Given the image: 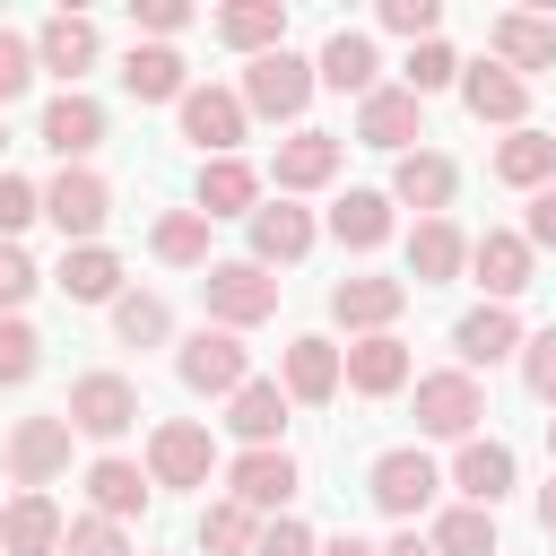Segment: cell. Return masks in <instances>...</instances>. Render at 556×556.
Masks as SVG:
<instances>
[{
	"label": "cell",
	"instance_id": "cell-2",
	"mask_svg": "<svg viewBox=\"0 0 556 556\" xmlns=\"http://www.w3.org/2000/svg\"><path fill=\"white\" fill-rule=\"evenodd\" d=\"M70 443H78V434H70V417H61V408L17 417V426L0 434V469L17 478V495H43V486L70 469Z\"/></svg>",
	"mask_w": 556,
	"mask_h": 556
},
{
	"label": "cell",
	"instance_id": "cell-12",
	"mask_svg": "<svg viewBox=\"0 0 556 556\" xmlns=\"http://www.w3.org/2000/svg\"><path fill=\"white\" fill-rule=\"evenodd\" d=\"M400 313H408V278H374V269H356V278L330 287V321H339L348 339H374V330H391Z\"/></svg>",
	"mask_w": 556,
	"mask_h": 556
},
{
	"label": "cell",
	"instance_id": "cell-23",
	"mask_svg": "<svg viewBox=\"0 0 556 556\" xmlns=\"http://www.w3.org/2000/svg\"><path fill=\"white\" fill-rule=\"evenodd\" d=\"M313 78L365 104V96L382 87V52H374V35H356V26H330V35H321V52H313Z\"/></svg>",
	"mask_w": 556,
	"mask_h": 556
},
{
	"label": "cell",
	"instance_id": "cell-31",
	"mask_svg": "<svg viewBox=\"0 0 556 556\" xmlns=\"http://www.w3.org/2000/svg\"><path fill=\"white\" fill-rule=\"evenodd\" d=\"M287 408H295V400H287V382H261V374H252V382L226 400V434H235L243 452H269V443L287 434Z\"/></svg>",
	"mask_w": 556,
	"mask_h": 556
},
{
	"label": "cell",
	"instance_id": "cell-7",
	"mask_svg": "<svg viewBox=\"0 0 556 556\" xmlns=\"http://www.w3.org/2000/svg\"><path fill=\"white\" fill-rule=\"evenodd\" d=\"M478 417H486L478 374H460V365L417 374V434H434V443H469V434H478Z\"/></svg>",
	"mask_w": 556,
	"mask_h": 556
},
{
	"label": "cell",
	"instance_id": "cell-24",
	"mask_svg": "<svg viewBox=\"0 0 556 556\" xmlns=\"http://www.w3.org/2000/svg\"><path fill=\"white\" fill-rule=\"evenodd\" d=\"M243 235H252V261L261 269H287V261H304L313 252V208H295V200H261L252 217H243Z\"/></svg>",
	"mask_w": 556,
	"mask_h": 556
},
{
	"label": "cell",
	"instance_id": "cell-41",
	"mask_svg": "<svg viewBox=\"0 0 556 556\" xmlns=\"http://www.w3.org/2000/svg\"><path fill=\"white\" fill-rule=\"evenodd\" d=\"M400 87L426 104V96H443V87H460V52L434 35V43H408V61H400Z\"/></svg>",
	"mask_w": 556,
	"mask_h": 556
},
{
	"label": "cell",
	"instance_id": "cell-47",
	"mask_svg": "<svg viewBox=\"0 0 556 556\" xmlns=\"http://www.w3.org/2000/svg\"><path fill=\"white\" fill-rule=\"evenodd\" d=\"M521 382H530V400H547V408H556V321L521 339Z\"/></svg>",
	"mask_w": 556,
	"mask_h": 556
},
{
	"label": "cell",
	"instance_id": "cell-33",
	"mask_svg": "<svg viewBox=\"0 0 556 556\" xmlns=\"http://www.w3.org/2000/svg\"><path fill=\"white\" fill-rule=\"evenodd\" d=\"M61 539H70V521H61L52 495H9L0 504V556H61Z\"/></svg>",
	"mask_w": 556,
	"mask_h": 556
},
{
	"label": "cell",
	"instance_id": "cell-27",
	"mask_svg": "<svg viewBox=\"0 0 556 556\" xmlns=\"http://www.w3.org/2000/svg\"><path fill=\"white\" fill-rule=\"evenodd\" d=\"M356 139H365V148H391V156H408V148L426 139V104H417L408 87H374V96L356 104Z\"/></svg>",
	"mask_w": 556,
	"mask_h": 556
},
{
	"label": "cell",
	"instance_id": "cell-43",
	"mask_svg": "<svg viewBox=\"0 0 556 556\" xmlns=\"http://www.w3.org/2000/svg\"><path fill=\"white\" fill-rule=\"evenodd\" d=\"M374 17H382V35H408V43H434L443 35V0H382Z\"/></svg>",
	"mask_w": 556,
	"mask_h": 556
},
{
	"label": "cell",
	"instance_id": "cell-34",
	"mask_svg": "<svg viewBox=\"0 0 556 556\" xmlns=\"http://www.w3.org/2000/svg\"><path fill=\"white\" fill-rule=\"evenodd\" d=\"M460 269H469V235L452 217H417L408 226V278L417 287H452Z\"/></svg>",
	"mask_w": 556,
	"mask_h": 556
},
{
	"label": "cell",
	"instance_id": "cell-45",
	"mask_svg": "<svg viewBox=\"0 0 556 556\" xmlns=\"http://www.w3.org/2000/svg\"><path fill=\"white\" fill-rule=\"evenodd\" d=\"M35 87V35H17V26H0V113L17 104Z\"/></svg>",
	"mask_w": 556,
	"mask_h": 556
},
{
	"label": "cell",
	"instance_id": "cell-13",
	"mask_svg": "<svg viewBox=\"0 0 556 556\" xmlns=\"http://www.w3.org/2000/svg\"><path fill=\"white\" fill-rule=\"evenodd\" d=\"M208 469H217L208 426H191V417L148 426V478H156V486H208Z\"/></svg>",
	"mask_w": 556,
	"mask_h": 556
},
{
	"label": "cell",
	"instance_id": "cell-9",
	"mask_svg": "<svg viewBox=\"0 0 556 556\" xmlns=\"http://www.w3.org/2000/svg\"><path fill=\"white\" fill-rule=\"evenodd\" d=\"M295 486H304V460H295L287 443H269V452H235V469H226V495L252 504L261 521H278V513L295 504Z\"/></svg>",
	"mask_w": 556,
	"mask_h": 556
},
{
	"label": "cell",
	"instance_id": "cell-39",
	"mask_svg": "<svg viewBox=\"0 0 556 556\" xmlns=\"http://www.w3.org/2000/svg\"><path fill=\"white\" fill-rule=\"evenodd\" d=\"M426 539H434V556H495V513L486 504H443Z\"/></svg>",
	"mask_w": 556,
	"mask_h": 556
},
{
	"label": "cell",
	"instance_id": "cell-48",
	"mask_svg": "<svg viewBox=\"0 0 556 556\" xmlns=\"http://www.w3.org/2000/svg\"><path fill=\"white\" fill-rule=\"evenodd\" d=\"M35 287H43V269L26 261V243H0V313H26Z\"/></svg>",
	"mask_w": 556,
	"mask_h": 556
},
{
	"label": "cell",
	"instance_id": "cell-49",
	"mask_svg": "<svg viewBox=\"0 0 556 556\" xmlns=\"http://www.w3.org/2000/svg\"><path fill=\"white\" fill-rule=\"evenodd\" d=\"M130 26H139L148 43H174V35L191 26V9H182V0H130Z\"/></svg>",
	"mask_w": 556,
	"mask_h": 556
},
{
	"label": "cell",
	"instance_id": "cell-52",
	"mask_svg": "<svg viewBox=\"0 0 556 556\" xmlns=\"http://www.w3.org/2000/svg\"><path fill=\"white\" fill-rule=\"evenodd\" d=\"M321 556H382L374 539H356V530H339V539H321Z\"/></svg>",
	"mask_w": 556,
	"mask_h": 556
},
{
	"label": "cell",
	"instance_id": "cell-51",
	"mask_svg": "<svg viewBox=\"0 0 556 556\" xmlns=\"http://www.w3.org/2000/svg\"><path fill=\"white\" fill-rule=\"evenodd\" d=\"M521 243H530V252H556V182L530 191V208H521Z\"/></svg>",
	"mask_w": 556,
	"mask_h": 556
},
{
	"label": "cell",
	"instance_id": "cell-17",
	"mask_svg": "<svg viewBox=\"0 0 556 556\" xmlns=\"http://www.w3.org/2000/svg\"><path fill=\"white\" fill-rule=\"evenodd\" d=\"M35 139L61 156V165H87L96 148H104V104L87 96V87H61L52 104H43V122H35Z\"/></svg>",
	"mask_w": 556,
	"mask_h": 556
},
{
	"label": "cell",
	"instance_id": "cell-20",
	"mask_svg": "<svg viewBox=\"0 0 556 556\" xmlns=\"http://www.w3.org/2000/svg\"><path fill=\"white\" fill-rule=\"evenodd\" d=\"M486 61H504L513 78L556 70V17H539V9H504V17H486Z\"/></svg>",
	"mask_w": 556,
	"mask_h": 556
},
{
	"label": "cell",
	"instance_id": "cell-18",
	"mask_svg": "<svg viewBox=\"0 0 556 556\" xmlns=\"http://www.w3.org/2000/svg\"><path fill=\"white\" fill-rule=\"evenodd\" d=\"M469 278L486 287V304H513V295L539 278V252L521 243V226H486V235L469 243Z\"/></svg>",
	"mask_w": 556,
	"mask_h": 556
},
{
	"label": "cell",
	"instance_id": "cell-46",
	"mask_svg": "<svg viewBox=\"0 0 556 556\" xmlns=\"http://www.w3.org/2000/svg\"><path fill=\"white\" fill-rule=\"evenodd\" d=\"M35 217H43V191H35L26 174H0V243H17Z\"/></svg>",
	"mask_w": 556,
	"mask_h": 556
},
{
	"label": "cell",
	"instance_id": "cell-55",
	"mask_svg": "<svg viewBox=\"0 0 556 556\" xmlns=\"http://www.w3.org/2000/svg\"><path fill=\"white\" fill-rule=\"evenodd\" d=\"M547 460H556V417H547Z\"/></svg>",
	"mask_w": 556,
	"mask_h": 556
},
{
	"label": "cell",
	"instance_id": "cell-44",
	"mask_svg": "<svg viewBox=\"0 0 556 556\" xmlns=\"http://www.w3.org/2000/svg\"><path fill=\"white\" fill-rule=\"evenodd\" d=\"M61 556H139V547H130V530H122V521H104V513H87V521H70V539H61Z\"/></svg>",
	"mask_w": 556,
	"mask_h": 556
},
{
	"label": "cell",
	"instance_id": "cell-29",
	"mask_svg": "<svg viewBox=\"0 0 556 556\" xmlns=\"http://www.w3.org/2000/svg\"><path fill=\"white\" fill-rule=\"evenodd\" d=\"M191 208L217 226V217H252L261 208V165H243V156H208L200 165V182H191Z\"/></svg>",
	"mask_w": 556,
	"mask_h": 556
},
{
	"label": "cell",
	"instance_id": "cell-5",
	"mask_svg": "<svg viewBox=\"0 0 556 556\" xmlns=\"http://www.w3.org/2000/svg\"><path fill=\"white\" fill-rule=\"evenodd\" d=\"M174 374H182V391H200V400H235V391L252 382L243 330H217V321H200V330L174 348Z\"/></svg>",
	"mask_w": 556,
	"mask_h": 556
},
{
	"label": "cell",
	"instance_id": "cell-53",
	"mask_svg": "<svg viewBox=\"0 0 556 556\" xmlns=\"http://www.w3.org/2000/svg\"><path fill=\"white\" fill-rule=\"evenodd\" d=\"M382 556H434V539H426V530H400V539H391Z\"/></svg>",
	"mask_w": 556,
	"mask_h": 556
},
{
	"label": "cell",
	"instance_id": "cell-19",
	"mask_svg": "<svg viewBox=\"0 0 556 556\" xmlns=\"http://www.w3.org/2000/svg\"><path fill=\"white\" fill-rule=\"evenodd\" d=\"M278 382H287V400H304V408H330L339 400V382H348V348L339 339H287V356H278Z\"/></svg>",
	"mask_w": 556,
	"mask_h": 556
},
{
	"label": "cell",
	"instance_id": "cell-15",
	"mask_svg": "<svg viewBox=\"0 0 556 556\" xmlns=\"http://www.w3.org/2000/svg\"><path fill=\"white\" fill-rule=\"evenodd\" d=\"M96 61H104V35H96V17H78V9H52V17L35 26V70H52L61 87H78Z\"/></svg>",
	"mask_w": 556,
	"mask_h": 556
},
{
	"label": "cell",
	"instance_id": "cell-50",
	"mask_svg": "<svg viewBox=\"0 0 556 556\" xmlns=\"http://www.w3.org/2000/svg\"><path fill=\"white\" fill-rule=\"evenodd\" d=\"M252 556H321V539L295 521V513H278V521H261V547Z\"/></svg>",
	"mask_w": 556,
	"mask_h": 556
},
{
	"label": "cell",
	"instance_id": "cell-36",
	"mask_svg": "<svg viewBox=\"0 0 556 556\" xmlns=\"http://www.w3.org/2000/svg\"><path fill=\"white\" fill-rule=\"evenodd\" d=\"M495 182L547 191V182H556V130H504V139H495Z\"/></svg>",
	"mask_w": 556,
	"mask_h": 556
},
{
	"label": "cell",
	"instance_id": "cell-11",
	"mask_svg": "<svg viewBox=\"0 0 556 556\" xmlns=\"http://www.w3.org/2000/svg\"><path fill=\"white\" fill-rule=\"evenodd\" d=\"M339 165H348V139L339 130H287L269 174H278V200H304V191H330Z\"/></svg>",
	"mask_w": 556,
	"mask_h": 556
},
{
	"label": "cell",
	"instance_id": "cell-25",
	"mask_svg": "<svg viewBox=\"0 0 556 556\" xmlns=\"http://www.w3.org/2000/svg\"><path fill=\"white\" fill-rule=\"evenodd\" d=\"M408 374H417V356H408L400 330L348 339V391H356V400H391V391H408Z\"/></svg>",
	"mask_w": 556,
	"mask_h": 556
},
{
	"label": "cell",
	"instance_id": "cell-40",
	"mask_svg": "<svg viewBox=\"0 0 556 556\" xmlns=\"http://www.w3.org/2000/svg\"><path fill=\"white\" fill-rule=\"evenodd\" d=\"M113 339H122V348H165V339H174V304L148 295V287H130V295L113 304Z\"/></svg>",
	"mask_w": 556,
	"mask_h": 556
},
{
	"label": "cell",
	"instance_id": "cell-32",
	"mask_svg": "<svg viewBox=\"0 0 556 556\" xmlns=\"http://www.w3.org/2000/svg\"><path fill=\"white\" fill-rule=\"evenodd\" d=\"M148 495H156L148 460H122V452L87 460V504H96L104 521H139V513H148Z\"/></svg>",
	"mask_w": 556,
	"mask_h": 556
},
{
	"label": "cell",
	"instance_id": "cell-42",
	"mask_svg": "<svg viewBox=\"0 0 556 556\" xmlns=\"http://www.w3.org/2000/svg\"><path fill=\"white\" fill-rule=\"evenodd\" d=\"M43 374V339H35V321L26 313H0V391H26Z\"/></svg>",
	"mask_w": 556,
	"mask_h": 556
},
{
	"label": "cell",
	"instance_id": "cell-35",
	"mask_svg": "<svg viewBox=\"0 0 556 556\" xmlns=\"http://www.w3.org/2000/svg\"><path fill=\"white\" fill-rule=\"evenodd\" d=\"M391 226H400V217H391V191H339V200H330V235H339L348 252H382Z\"/></svg>",
	"mask_w": 556,
	"mask_h": 556
},
{
	"label": "cell",
	"instance_id": "cell-14",
	"mask_svg": "<svg viewBox=\"0 0 556 556\" xmlns=\"http://www.w3.org/2000/svg\"><path fill=\"white\" fill-rule=\"evenodd\" d=\"M513 478H521V460H513V443H495V434H469L460 452H452V469H443V486L460 495V504H504L513 495Z\"/></svg>",
	"mask_w": 556,
	"mask_h": 556
},
{
	"label": "cell",
	"instance_id": "cell-28",
	"mask_svg": "<svg viewBox=\"0 0 556 556\" xmlns=\"http://www.w3.org/2000/svg\"><path fill=\"white\" fill-rule=\"evenodd\" d=\"M122 87H130V104H182L191 96V61L174 43H130L122 52Z\"/></svg>",
	"mask_w": 556,
	"mask_h": 556
},
{
	"label": "cell",
	"instance_id": "cell-22",
	"mask_svg": "<svg viewBox=\"0 0 556 556\" xmlns=\"http://www.w3.org/2000/svg\"><path fill=\"white\" fill-rule=\"evenodd\" d=\"M521 313L513 304H469L460 321H452V356H460V374H478V365H504V356H521Z\"/></svg>",
	"mask_w": 556,
	"mask_h": 556
},
{
	"label": "cell",
	"instance_id": "cell-1",
	"mask_svg": "<svg viewBox=\"0 0 556 556\" xmlns=\"http://www.w3.org/2000/svg\"><path fill=\"white\" fill-rule=\"evenodd\" d=\"M200 304H208V321L217 330H261L269 313H278V278L243 252V261H208L200 269Z\"/></svg>",
	"mask_w": 556,
	"mask_h": 556
},
{
	"label": "cell",
	"instance_id": "cell-6",
	"mask_svg": "<svg viewBox=\"0 0 556 556\" xmlns=\"http://www.w3.org/2000/svg\"><path fill=\"white\" fill-rule=\"evenodd\" d=\"M61 417H70V434H87V443H122V434L139 426V382H130V374H78L70 400H61Z\"/></svg>",
	"mask_w": 556,
	"mask_h": 556
},
{
	"label": "cell",
	"instance_id": "cell-56",
	"mask_svg": "<svg viewBox=\"0 0 556 556\" xmlns=\"http://www.w3.org/2000/svg\"><path fill=\"white\" fill-rule=\"evenodd\" d=\"M0 148H9V122H0Z\"/></svg>",
	"mask_w": 556,
	"mask_h": 556
},
{
	"label": "cell",
	"instance_id": "cell-10",
	"mask_svg": "<svg viewBox=\"0 0 556 556\" xmlns=\"http://www.w3.org/2000/svg\"><path fill=\"white\" fill-rule=\"evenodd\" d=\"M174 122H182V139L200 148V165H208V156H235L243 130H252V113H243L235 87H191V96L174 104Z\"/></svg>",
	"mask_w": 556,
	"mask_h": 556
},
{
	"label": "cell",
	"instance_id": "cell-4",
	"mask_svg": "<svg viewBox=\"0 0 556 556\" xmlns=\"http://www.w3.org/2000/svg\"><path fill=\"white\" fill-rule=\"evenodd\" d=\"M313 61L304 52H261V61H243V113L252 122H304V104H313Z\"/></svg>",
	"mask_w": 556,
	"mask_h": 556
},
{
	"label": "cell",
	"instance_id": "cell-8",
	"mask_svg": "<svg viewBox=\"0 0 556 556\" xmlns=\"http://www.w3.org/2000/svg\"><path fill=\"white\" fill-rule=\"evenodd\" d=\"M43 217L61 226V243H96L104 217H113V182H104L96 165H61V174L43 182Z\"/></svg>",
	"mask_w": 556,
	"mask_h": 556
},
{
	"label": "cell",
	"instance_id": "cell-38",
	"mask_svg": "<svg viewBox=\"0 0 556 556\" xmlns=\"http://www.w3.org/2000/svg\"><path fill=\"white\" fill-rule=\"evenodd\" d=\"M200 547H208V556H252V547H261V513L235 504V495L200 504Z\"/></svg>",
	"mask_w": 556,
	"mask_h": 556
},
{
	"label": "cell",
	"instance_id": "cell-37",
	"mask_svg": "<svg viewBox=\"0 0 556 556\" xmlns=\"http://www.w3.org/2000/svg\"><path fill=\"white\" fill-rule=\"evenodd\" d=\"M148 252L165 261V269H208L217 252H208V217L200 208H165L156 226H148Z\"/></svg>",
	"mask_w": 556,
	"mask_h": 556
},
{
	"label": "cell",
	"instance_id": "cell-54",
	"mask_svg": "<svg viewBox=\"0 0 556 556\" xmlns=\"http://www.w3.org/2000/svg\"><path fill=\"white\" fill-rule=\"evenodd\" d=\"M539 530H547V539H556V478H547V486H539Z\"/></svg>",
	"mask_w": 556,
	"mask_h": 556
},
{
	"label": "cell",
	"instance_id": "cell-21",
	"mask_svg": "<svg viewBox=\"0 0 556 556\" xmlns=\"http://www.w3.org/2000/svg\"><path fill=\"white\" fill-rule=\"evenodd\" d=\"M460 200V165L443 156V148H408L400 165H391V208H417V217H443Z\"/></svg>",
	"mask_w": 556,
	"mask_h": 556
},
{
	"label": "cell",
	"instance_id": "cell-30",
	"mask_svg": "<svg viewBox=\"0 0 556 556\" xmlns=\"http://www.w3.org/2000/svg\"><path fill=\"white\" fill-rule=\"evenodd\" d=\"M52 287L70 295V304H122L130 287H122V252L113 243H70L61 252V269H52Z\"/></svg>",
	"mask_w": 556,
	"mask_h": 556
},
{
	"label": "cell",
	"instance_id": "cell-26",
	"mask_svg": "<svg viewBox=\"0 0 556 556\" xmlns=\"http://www.w3.org/2000/svg\"><path fill=\"white\" fill-rule=\"evenodd\" d=\"M208 35H217L226 52H243V61L287 52V0H226V9L208 17Z\"/></svg>",
	"mask_w": 556,
	"mask_h": 556
},
{
	"label": "cell",
	"instance_id": "cell-16",
	"mask_svg": "<svg viewBox=\"0 0 556 556\" xmlns=\"http://www.w3.org/2000/svg\"><path fill=\"white\" fill-rule=\"evenodd\" d=\"M460 104H469V122L530 130V78H513L504 61H460Z\"/></svg>",
	"mask_w": 556,
	"mask_h": 556
},
{
	"label": "cell",
	"instance_id": "cell-3",
	"mask_svg": "<svg viewBox=\"0 0 556 556\" xmlns=\"http://www.w3.org/2000/svg\"><path fill=\"white\" fill-rule=\"evenodd\" d=\"M365 495H374V504H382L400 530H417V513H434V495H443V469H434L417 443H391V452H374Z\"/></svg>",
	"mask_w": 556,
	"mask_h": 556
}]
</instances>
